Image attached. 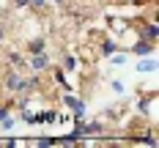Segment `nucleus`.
Instances as JSON below:
<instances>
[{
	"mask_svg": "<svg viewBox=\"0 0 159 148\" xmlns=\"http://www.w3.org/2000/svg\"><path fill=\"white\" fill-rule=\"evenodd\" d=\"M63 104H66V110L71 113V123L74 121H85V110H88V104H85V99L82 96H74L71 91L63 96Z\"/></svg>",
	"mask_w": 159,
	"mask_h": 148,
	"instance_id": "nucleus-1",
	"label": "nucleus"
},
{
	"mask_svg": "<svg viewBox=\"0 0 159 148\" xmlns=\"http://www.w3.org/2000/svg\"><path fill=\"white\" fill-rule=\"evenodd\" d=\"M134 33H137V38L157 44L159 41V22H151V19H143V16H140V22L134 25Z\"/></svg>",
	"mask_w": 159,
	"mask_h": 148,
	"instance_id": "nucleus-2",
	"label": "nucleus"
},
{
	"mask_svg": "<svg viewBox=\"0 0 159 148\" xmlns=\"http://www.w3.org/2000/svg\"><path fill=\"white\" fill-rule=\"evenodd\" d=\"M22 77H25V71H16V69H6V71H3V80H0V88H3L8 96H14V93H19Z\"/></svg>",
	"mask_w": 159,
	"mask_h": 148,
	"instance_id": "nucleus-3",
	"label": "nucleus"
},
{
	"mask_svg": "<svg viewBox=\"0 0 159 148\" xmlns=\"http://www.w3.org/2000/svg\"><path fill=\"white\" fill-rule=\"evenodd\" d=\"M137 113L140 115H148L151 123H157V93H140L137 96Z\"/></svg>",
	"mask_w": 159,
	"mask_h": 148,
	"instance_id": "nucleus-4",
	"label": "nucleus"
},
{
	"mask_svg": "<svg viewBox=\"0 0 159 148\" xmlns=\"http://www.w3.org/2000/svg\"><path fill=\"white\" fill-rule=\"evenodd\" d=\"M25 63H28V71H36V74H44V71H49V66H52V55H49L47 49H44V52H36V55H28V58H25Z\"/></svg>",
	"mask_w": 159,
	"mask_h": 148,
	"instance_id": "nucleus-5",
	"label": "nucleus"
},
{
	"mask_svg": "<svg viewBox=\"0 0 159 148\" xmlns=\"http://www.w3.org/2000/svg\"><path fill=\"white\" fill-rule=\"evenodd\" d=\"M126 52H129V55H134V58H148V55H154V52H157V44L143 41V38H134V41L126 47Z\"/></svg>",
	"mask_w": 159,
	"mask_h": 148,
	"instance_id": "nucleus-6",
	"label": "nucleus"
},
{
	"mask_svg": "<svg viewBox=\"0 0 159 148\" xmlns=\"http://www.w3.org/2000/svg\"><path fill=\"white\" fill-rule=\"evenodd\" d=\"M25 52L22 49H6V61H8V69H16V71H28V63H25Z\"/></svg>",
	"mask_w": 159,
	"mask_h": 148,
	"instance_id": "nucleus-7",
	"label": "nucleus"
},
{
	"mask_svg": "<svg viewBox=\"0 0 159 148\" xmlns=\"http://www.w3.org/2000/svg\"><path fill=\"white\" fill-rule=\"evenodd\" d=\"M118 49H124V44H121L115 36H107V38L99 41V55H102V58H110L112 52H118Z\"/></svg>",
	"mask_w": 159,
	"mask_h": 148,
	"instance_id": "nucleus-8",
	"label": "nucleus"
},
{
	"mask_svg": "<svg viewBox=\"0 0 159 148\" xmlns=\"http://www.w3.org/2000/svg\"><path fill=\"white\" fill-rule=\"evenodd\" d=\"M49 74H52L55 85H58V88H61L63 93H69V91L74 88V85H69V77H66V71L61 69V66H55V63H52V66H49Z\"/></svg>",
	"mask_w": 159,
	"mask_h": 148,
	"instance_id": "nucleus-9",
	"label": "nucleus"
},
{
	"mask_svg": "<svg viewBox=\"0 0 159 148\" xmlns=\"http://www.w3.org/2000/svg\"><path fill=\"white\" fill-rule=\"evenodd\" d=\"M157 58H154V55H148V58H140V61H137V63H134V71H137V74H157Z\"/></svg>",
	"mask_w": 159,
	"mask_h": 148,
	"instance_id": "nucleus-10",
	"label": "nucleus"
},
{
	"mask_svg": "<svg viewBox=\"0 0 159 148\" xmlns=\"http://www.w3.org/2000/svg\"><path fill=\"white\" fill-rule=\"evenodd\" d=\"M47 49V38L44 36H33L25 41V55H36V52H44Z\"/></svg>",
	"mask_w": 159,
	"mask_h": 148,
	"instance_id": "nucleus-11",
	"label": "nucleus"
},
{
	"mask_svg": "<svg viewBox=\"0 0 159 148\" xmlns=\"http://www.w3.org/2000/svg\"><path fill=\"white\" fill-rule=\"evenodd\" d=\"M80 63H82V61H80L77 52H74V55H63V61H61V69H63L66 74H77V71H80Z\"/></svg>",
	"mask_w": 159,
	"mask_h": 148,
	"instance_id": "nucleus-12",
	"label": "nucleus"
},
{
	"mask_svg": "<svg viewBox=\"0 0 159 148\" xmlns=\"http://www.w3.org/2000/svg\"><path fill=\"white\" fill-rule=\"evenodd\" d=\"M129 58H132V55H129V52H126V47H124V49H118V52H112L107 61H110V66H112V69H124V66L129 63Z\"/></svg>",
	"mask_w": 159,
	"mask_h": 148,
	"instance_id": "nucleus-13",
	"label": "nucleus"
},
{
	"mask_svg": "<svg viewBox=\"0 0 159 148\" xmlns=\"http://www.w3.org/2000/svg\"><path fill=\"white\" fill-rule=\"evenodd\" d=\"M28 11H33V14H47L49 0H28Z\"/></svg>",
	"mask_w": 159,
	"mask_h": 148,
	"instance_id": "nucleus-14",
	"label": "nucleus"
},
{
	"mask_svg": "<svg viewBox=\"0 0 159 148\" xmlns=\"http://www.w3.org/2000/svg\"><path fill=\"white\" fill-rule=\"evenodd\" d=\"M129 28H132V25H129V22H124V19H110V30L115 33V38H118V36H124Z\"/></svg>",
	"mask_w": 159,
	"mask_h": 148,
	"instance_id": "nucleus-15",
	"label": "nucleus"
},
{
	"mask_svg": "<svg viewBox=\"0 0 159 148\" xmlns=\"http://www.w3.org/2000/svg\"><path fill=\"white\" fill-rule=\"evenodd\" d=\"M41 118H44V126L58 123V110L55 107H41Z\"/></svg>",
	"mask_w": 159,
	"mask_h": 148,
	"instance_id": "nucleus-16",
	"label": "nucleus"
},
{
	"mask_svg": "<svg viewBox=\"0 0 159 148\" xmlns=\"http://www.w3.org/2000/svg\"><path fill=\"white\" fill-rule=\"evenodd\" d=\"M14 113V99L8 96L6 99V101H3V99H0V121H3V118H8V115Z\"/></svg>",
	"mask_w": 159,
	"mask_h": 148,
	"instance_id": "nucleus-17",
	"label": "nucleus"
},
{
	"mask_svg": "<svg viewBox=\"0 0 159 148\" xmlns=\"http://www.w3.org/2000/svg\"><path fill=\"white\" fill-rule=\"evenodd\" d=\"M110 91L115 96H124V93H126V82L124 80H110Z\"/></svg>",
	"mask_w": 159,
	"mask_h": 148,
	"instance_id": "nucleus-18",
	"label": "nucleus"
},
{
	"mask_svg": "<svg viewBox=\"0 0 159 148\" xmlns=\"http://www.w3.org/2000/svg\"><path fill=\"white\" fill-rule=\"evenodd\" d=\"M16 126V118H14V113L8 115V118H3V121H0V129H6V132H11Z\"/></svg>",
	"mask_w": 159,
	"mask_h": 148,
	"instance_id": "nucleus-19",
	"label": "nucleus"
},
{
	"mask_svg": "<svg viewBox=\"0 0 159 148\" xmlns=\"http://www.w3.org/2000/svg\"><path fill=\"white\" fill-rule=\"evenodd\" d=\"M52 143H58V140H55V137H39V140H33V146H41V148L52 146Z\"/></svg>",
	"mask_w": 159,
	"mask_h": 148,
	"instance_id": "nucleus-20",
	"label": "nucleus"
},
{
	"mask_svg": "<svg viewBox=\"0 0 159 148\" xmlns=\"http://www.w3.org/2000/svg\"><path fill=\"white\" fill-rule=\"evenodd\" d=\"M6 41H8V28H6V25L0 22V47H3Z\"/></svg>",
	"mask_w": 159,
	"mask_h": 148,
	"instance_id": "nucleus-21",
	"label": "nucleus"
},
{
	"mask_svg": "<svg viewBox=\"0 0 159 148\" xmlns=\"http://www.w3.org/2000/svg\"><path fill=\"white\" fill-rule=\"evenodd\" d=\"M14 8H28V0H11Z\"/></svg>",
	"mask_w": 159,
	"mask_h": 148,
	"instance_id": "nucleus-22",
	"label": "nucleus"
},
{
	"mask_svg": "<svg viewBox=\"0 0 159 148\" xmlns=\"http://www.w3.org/2000/svg\"><path fill=\"white\" fill-rule=\"evenodd\" d=\"M69 0H49V6H66Z\"/></svg>",
	"mask_w": 159,
	"mask_h": 148,
	"instance_id": "nucleus-23",
	"label": "nucleus"
}]
</instances>
